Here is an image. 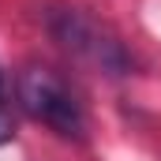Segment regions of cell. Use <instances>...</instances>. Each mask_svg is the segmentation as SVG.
Masks as SVG:
<instances>
[{
    "label": "cell",
    "mask_w": 161,
    "mask_h": 161,
    "mask_svg": "<svg viewBox=\"0 0 161 161\" xmlns=\"http://www.w3.org/2000/svg\"><path fill=\"white\" fill-rule=\"evenodd\" d=\"M15 97H19V105L38 124H45L49 131H56L60 139H82V131H86L82 105L75 101V94L68 90V82L56 71H49V68H26V71H19Z\"/></svg>",
    "instance_id": "cell-1"
},
{
    "label": "cell",
    "mask_w": 161,
    "mask_h": 161,
    "mask_svg": "<svg viewBox=\"0 0 161 161\" xmlns=\"http://www.w3.org/2000/svg\"><path fill=\"white\" fill-rule=\"evenodd\" d=\"M49 30L68 53L97 64L101 71H109V75H127L131 71V56L116 41V34H109L97 19H90L79 8H53L49 11Z\"/></svg>",
    "instance_id": "cell-2"
},
{
    "label": "cell",
    "mask_w": 161,
    "mask_h": 161,
    "mask_svg": "<svg viewBox=\"0 0 161 161\" xmlns=\"http://www.w3.org/2000/svg\"><path fill=\"white\" fill-rule=\"evenodd\" d=\"M11 131H15V127H11V116H8V109L0 105V142H8V139H11Z\"/></svg>",
    "instance_id": "cell-3"
}]
</instances>
